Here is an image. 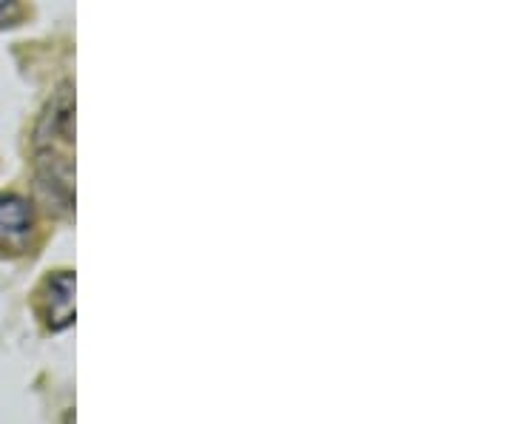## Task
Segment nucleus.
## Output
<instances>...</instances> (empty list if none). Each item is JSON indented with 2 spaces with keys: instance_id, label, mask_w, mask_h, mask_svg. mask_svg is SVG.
Here are the masks:
<instances>
[{
  "instance_id": "3",
  "label": "nucleus",
  "mask_w": 512,
  "mask_h": 424,
  "mask_svg": "<svg viewBox=\"0 0 512 424\" xmlns=\"http://www.w3.org/2000/svg\"><path fill=\"white\" fill-rule=\"evenodd\" d=\"M18 15V0H0V26H9Z\"/></svg>"
},
{
  "instance_id": "1",
  "label": "nucleus",
  "mask_w": 512,
  "mask_h": 424,
  "mask_svg": "<svg viewBox=\"0 0 512 424\" xmlns=\"http://www.w3.org/2000/svg\"><path fill=\"white\" fill-rule=\"evenodd\" d=\"M37 314L49 331H66L74 322V274L57 271L37 291Z\"/></svg>"
},
{
  "instance_id": "2",
  "label": "nucleus",
  "mask_w": 512,
  "mask_h": 424,
  "mask_svg": "<svg viewBox=\"0 0 512 424\" xmlns=\"http://www.w3.org/2000/svg\"><path fill=\"white\" fill-rule=\"evenodd\" d=\"M35 228L32 205L15 194L0 197V254H20Z\"/></svg>"
}]
</instances>
